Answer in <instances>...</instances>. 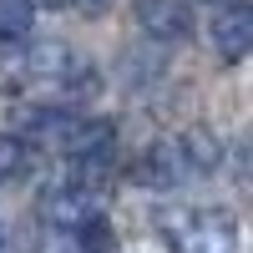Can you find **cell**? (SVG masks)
Here are the masks:
<instances>
[{
	"mask_svg": "<svg viewBox=\"0 0 253 253\" xmlns=\"http://www.w3.org/2000/svg\"><path fill=\"white\" fill-rule=\"evenodd\" d=\"M15 71H20V81H26L36 96H46L51 107H76V101L96 96V86H101L96 66L76 46H66V41H41V46H31Z\"/></svg>",
	"mask_w": 253,
	"mask_h": 253,
	"instance_id": "obj_1",
	"label": "cell"
},
{
	"mask_svg": "<svg viewBox=\"0 0 253 253\" xmlns=\"http://www.w3.org/2000/svg\"><path fill=\"white\" fill-rule=\"evenodd\" d=\"M157 238L167 253H238L243 228L233 208H203V203H172L157 208Z\"/></svg>",
	"mask_w": 253,
	"mask_h": 253,
	"instance_id": "obj_2",
	"label": "cell"
},
{
	"mask_svg": "<svg viewBox=\"0 0 253 253\" xmlns=\"http://www.w3.org/2000/svg\"><path fill=\"white\" fill-rule=\"evenodd\" d=\"M218 162H223V147L218 137H208V132H177V137H162L152 142L142 152V162L132 167V177L142 187H182V182H198L208 172H218Z\"/></svg>",
	"mask_w": 253,
	"mask_h": 253,
	"instance_id": "obj_3",
	"label": "cell"
},
{
	"mask_svg": "<svg viewBox=\"0 0 253 253\" xmlns=\"http://www.w3.org/2000/svg\"><path fill=\"white\" fill-rule=\"evenodd\" d=\"M41 218H46L56 233H71V238H86L107 223V198H101L96 182H81V177H66L46 187L41 198Z\"/></svg>",
	"mask_w": 253,
	"mask_h": 253,
	"instance_id": "obj_4",
	"label": "cell"
},
{
	"mask_svg": "<svg viewBox=\"0 0 253 253\" xmlns=\"http://www.w3.org/2000/svg\"><path fill=\"white\" fill-rule=\"evenodd\" d=\"M213 51L228 61V66H238V61L253 51V5L233 0V5H223L213 15Z\"/></svg>",
	"mask_w": 253,
	"mask_h": 253,
	"instance_id": "obj_5",
	"label": "cell"
},
{
	"mask_svg": "<svg viewBox=\"0 0 253 253\" xmlns=\"http://www.w3.org/2000/svg\"><path fill=\"white\" fill-rule=\"evenodd\" d=\"M137 20L152 41H187L193 36V10L187 0H137Z\"/></svg>",
	"mask_w": 253,
	"mask_h": 253,
	"instance_id": "obj_6",
	"label": "cell"
},
{
	"mask_svg": "<svg viewBox=\"0 0 253 253\" xmlns=\"http://www.w3.org/2000/svg\"><path fill=\"white\" fill-rule=\"evenodd\" d=\"M31 162H36V147L31 137H20V132H0V187H10L31 172Z\"/></svg>",
	"mask_w": 253,
	"mask_h": 253,
	"instance_id": "obj_7",
	"label": "cell"
},
{
	"mask_svg": "<svg viewBox=\"0 0 253 253\" xmlns=\"http://www.w3.org/2000/svg\"><path fill=\"white\" fill-rule=\"evenodd\" d=\"M36 0H0V41H26Z\"/></svg>",
	"mask_w": 253,
	"mask_h": 253,
	"instance_id": "obj_8",
	"label": "cell"
},
{
	"mask_svg": "<svg viewBox=\"0 0 253 253\" xmlns=\"http://www.w3.org/2000/svg\"><path fill=\"white\" fill-rule=\"evenodd\" d=\"M66 5H76L81 15H101V10H112L117 0H66Z\"/></svg>",
	"mask_w": 253,
	"mask_h": 253,
	"instance_id": "obj_9",
	"label": "cell"
}]
</instances>
